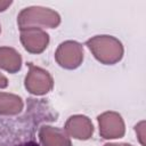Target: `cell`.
I'll use <instances>...</instances> for the list:
<instances>
[{
  "mask_svg": "<svg viewBox=\"0 0 146 146\" xmlns=\"http://www.w3.org/2000/svg\"><path fill=\"white\" fill-rule=\"evenodd\" d=\"M143 125H144V122H140L139 124H137V125L135 127V130L138 131L139 129H143ZM143 137H144V133H143V132H139V140H140L141 145H145V144H144V140H143Z\"/></svg>",
  "mask_w": 146,
  "mask_h": 146,
  "instance_id": "4fadbf2b",
  "label": "cell"
},
{
  "mask_svg": "<svg viewBox=\"0 0 146 146\" xmlns=\"http://www.w3.org/2000/svg\"><path fill=\"white\" fill-rule=\"evenodd\" d=\"M60 15L57 11L41 6L24 8L17 16V25L19 30L27 27L56 29L60 24Z\"/></svg>",
  "mask_w": 146,
  "mask_h": 146,
  "instance_id": "7a4b0ae2",
  "label": "cell"
},
{
  "mask_svg": "<svg viewBox=\"0 0 146 146\" xmlns=\"http://www.w3.org/2000/svg\"><path fill=\"white\" fill-rule=\"evenodd\" d=\"M21 54L10 47H0V68L8 73H16L22 67Z\"/></svg>",
  "mask_w": 146,
  "mask_h": 146,
  "instance_id": "9c48e42d",
  "label": "cell"
},
{
  "mask_svg": "<svg viewBox=\"0 0 146 146\" xmlns=\"http://www.w3.org/2000/svg\"><path fill=\"white\" fill-rule=\"evenodd\" d=\"M8 86V79L0 72V89H5Z\"/></svg>",
  "mask_w": 146,
  "mask_h": 146,
  "instance_id": "8fae6325",
  "label": "cell"
},
{
  "mask_svg": "<svg viewBox=\"0 0 146 146\" xmlns=\"http://www.w3.org/2000/svg\"><path fill=\"white\" fill-rule=\"evenodd\" d=\"M86 46L94 57L104 65H114L119 63L124 54L122 42L112 35H96L86 41Z\"/></svg>",
  "mask_w": 146,
  "mask_h": 146,
  "instance_id": "6da1fadb",
  "label": "cell"
},
{
  "mask_svg": "<svg viewBox=\"0 0 146 146\" xmlns=\"http://www.w3.org/2000/svg\"><path fill=\"white\" fill-rule=\"evenodd\" d=\"M29 72L24 80L25 89L35 96H43L52 90L54 80L50 73L32 63H27Z\"/></svg>",
  "mask_w": 146,
  "mask_h": 146,
  "instance_id": "3957f363",
  "label": "cell"
},
{
  "mask_svg": "<svg viewBox=\"0 0 146 146\" xmlns=\"http://www.w3.org/2000/svg\"><path fill=\"white\" fill-rule=\"evenodd\" d=\"M13 3V1H2V0H0V13H2V11H5L10 5Z\"/></svg>",
  "mask_w": 146,
  "mask_h": 146,
  "instance_id": "7c38bea8",
  "label": "cell"
},
{
  "mask_svg": "<svg viewBox=\"0 0 146 146\" xmlns=\"http://www.w3.org/2000/svg\"><path fill=\"white\" fill-rule=\"evenodd\" d=\"M99 135L104 139H119L125 133V125L122 116L113 111L104 112L97 116Z\"/></svg>",
  "mask_w": 146,
  "mask_h": 146,
  "instance_id": "5b68a950",
  "label": "cell"
},
{
  "mask_svg": "<svg viewBox=\"0 0 146 146\" xmlns=\"http://www.w3.org/2000/svg\"><path fill=\"white\" fill-rule=\"evenodd\" d=\"M15 146H39V144L38 143H35V141H25V143H22V144H19V145H15Z\"/></svg>",
  "mask_w": 146,
  "mask_h": 146,
  "instance_id": "5bb4252c",
  "label": "cell"
},
{
  "mask_svg": "<svg viewBox=\"0 0 146 146\" xmlns=\"http://www.w3.org/2000/svg\"><path fill=\"white\" fill-rule=\"evenodd\" d=\"M39 140L41 146H72L70 136L65 130L51 125H42L40 128Z\"/></svg>",
  "mask_w": 146,
  "mask_h": 146,
  "instance_id": "ba28073f",
  "label": "cell"
},
{
  "mask_svg": "<svg viewBox=\"0 0 146 146\" xmlns=\"http://www.w3.org/2000/svg\"><path fill=\"white\" fill-rule=\"evenodd\" d=\"M65 132L78 140H88L92 137L94 125L91 120L82 114H75L67 119L64 127Z\"/></svg>",
  "mask_w": 146,
  "mask_h": 146,
  "instance_id": "52a82bcc",
  "label": "cell"
},
{
  "mask_svg": "<svg viewBox=\"0 0 146 146\" xmlns=\"http://www.w3.org/2000/svg\"><path fill=\"white\" fill-rule=\"evenodd\" d=\"M104 146H132V145L127 144V143H119V144H116V143H108V144H105Z\"/></svg>",
  "mask_w": 146,
  "mask_h": 146,
  "instance_id": "9a60e30c",
  "label": "cell"
},
{
  "mask_svg": "<svg viewBox=\"0 0 146 146\" xmlns=\"http://www.w3.org/2000/svg\"><path fill=\"white\" fill-rule=\"evenodd\" d=\"M83 55V46L81 43L67 40L57 47L55 51V59L60 67L65 70H75L82 64Z\"/></svg>",
  "mask_w": 146,
  "mask_h": 146,
  "instance_id": "277c9868",
  "label": "cell"
},
{
  "mask_svg": "<svg viewBox=\"0 0 146 146\" xmlns=\"http://www.w3.org/2000/svg\"><path fill=\"white\" fill-rule=\"evenodd\" d=\"M21 42L30 54H41L49 44V34L39 27H27L21 30Z\"/></svg>",
  "mask_w": 146,
  "mask_h": 146,
  "instance_id": "8992f818",
  "label": "cell"
},
{
  "mask_svg": "<svg viewBox=\"0 0 146 146\" xmlns=\"http://www.w3.org/2000/svg\"><path fill=\"white\" fill-rule=\"evenodd\" d=\"M24 103L18 95L0 92V115H17L23 111Z\"/></svg>",
  "mask_w": 146,
  "mask_h": 146,
  "instance_id": "30bf717a",
  "label": "cell"
},
{
  "mask_svg": "<svg viewBox=\"0 0 146 146\" xmlns=\"http://www.w3.org/2000/svg\"><path fill=\"white\" fill-rule=\"evenodd\" d=\"M0 33H1V26H0Z\"/></svg>",
  "mask_w": 146,
  "mask_h": 146,
  "instance_id": "2e32d148",
  "label": "cell"
}]
</instances>
